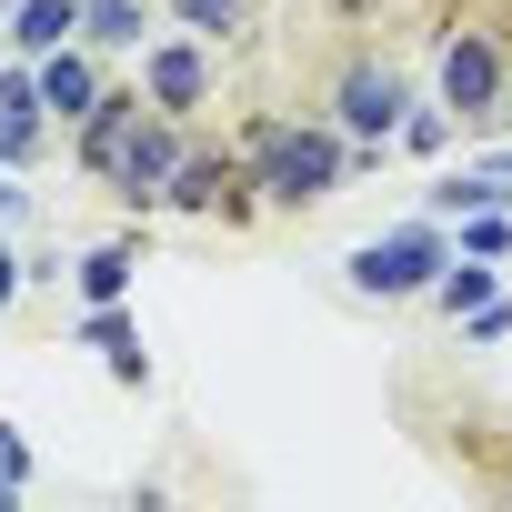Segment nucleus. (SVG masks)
I'll return each mask as SVG.
<instances>
[{
    "mask_svg": "<svg viewBox=\"0 0 512 512\" xmlns=\"http://www.w3.org/2000/svg\"><path fill=\"white\" fill-rule=\"evenodd\" d=\"M352 161L362 151L322 111H262V121H241V171H251V191H262V211H322V201H342Z\"/></svg>",
    "mask_w": 512,
    "mask_h": 512,
    "instance_id": "nucleus-1",
    "label": "nucleus"
},
{
    "mask_svg": "<svg viewBox=\"0 0 512 512\" xmlns=\"http://www.w3.org/2000/svg\"><path fill=\"white\" fill-rule=\"evenodd\" d=\"M402 101H412V71H402L392 51H342V71H332V91H322V121H332L362 161H382Z\"/></svg>",
    "mask_w": 512,
    "mask_h": 512,
    "instance_id": "nucleus-2",
    "label": "nucleus"
},
{
    "mask_svg": "<svg viewBox=\"0 0 512 512\" xmlns=\"http://www.w3.org/2000/svg\"><path fill=\"white\" fill-rule=\"evenodd\" d=\"M442 262H452V231L422 211V221H402V231H372L352 262H342V282H352V302H422Z\"/></svg>",
    "mask_w": 512,
    "mask_h": 512,
    "instance_id": "nucleus-3",
    "label": "nucleus"
},
{
    "mask_svg": "<svg viewBox=\"0 0 512 512\" xmlns=\"http://www.w3.org/2000/svg\"><path fill=\"white\" fill-rule=\"evenodd\" d=\"M161 211H181V221H221V231H241L251 211H262V191H251V171H241V141H211V131L191 121V141H181V171H171V191H161Z\"/></svg>",
    "mask_w": 512,
    "mask_h": 512,
    "instance_id": "nucleus-4",
    "label": "nucleus"
},
{
    "mask_svg": "<svg viewBox=\"0 0 512 512\" xmlns=\"http://www.w3.org/2000/svg\"><path fill=\"white\" fill-rule=\"evenodd\" d=\"M131 61H141V71H131V91H141L151 111H171V121H201V111H211V91H221V51H211L201 31H151Z\"/></svg>",
    "mask_w": 512,
    "mask_h": 512,
    "instance_id": "nucleus-5",
    "label": "nucleus"
},
{
    "mask_svg": "<svg viewBox=\"0 0 512 512\" xmlns=\"http://www.w3.org/2000/svg\"><path fill=\"white\" fill-rule=\"evenodd\" d=\"M502 31H482V21H462V31H442V61H432V101L462 121V131H482V121H502Z\"/></svg>",
    "mask_w": 512,
    "mask_h": 512,
    "instance_id": "nucleus-6",
    "label": "nucleus"
},
{
    "mask_svg": "<svg viewBox=\"0 0 512 512\" xmlns=\"http://www.w3.org/2000/svg\"><path fill=\"white\" fill-rule=\"evenodd\" d=\"M181 141H191V121H171V111H141L131 121V141L111 151V201L131 211V221H151L161 211V191H171V171H181Z\"/></svg>",
    "mask_w": 512,
    "mask_h": 512,
    "instance_id": "nucleus-7",
    "label": "nucleus"
},
{
    "mask_svg": "<svg viewBox=\"0 0 512 512\" xmlns=\"http://www.w3.org/2000/svg\"><path fill=\"white\" fill-rule=\"evenodd\" d=\"M51 151V111H41V81L21 51H0V171H31Z\"/></svg>",
    "mask_w": 512,
    "mask_h": 512,
    "instance_id": "nucleus-8",
    "label": "nucleus"
},
{
    "mask_svg": "<svg viewBox=\"0 0 512 512\" xmlns=\"http://www.w3.org/2000/svg\"><path fill=\"white\" fill-rule=\"evenodd\" d=\"M31 81H41L51 131H71V121L101 101V81H111V71H101V51H91V41H61V51H41V61H31Z\"/></svg>",
    "mask_w": 512,
    "mask_h": 512,
    "instance_id": "nucleus-9",
    "label": "nucleus"
},
{
    "mask_svg": "<svg viewBox=\"0 0 512 512\" xmlns=\"http://www.w3.org/2000/svg\"><path fill=\"white\" fill-rule=\"evenodd\" d=\"M71 342H81V352H101V372H111L121 392H141V382H151V352H141V322H131V302H81Z\"/></svg>",
    "mask_w": 512,
    "mask_h": 512,
    "instance_id": "nucleus-10",
    "label": "nucleus"
},
{
    "mask_svg": "<svg viewBox=\"0 0 512 512\" xmlns=\"http://www.w3.org/2000/svg\"><path fill=\"white\" fill-rule=\"evenodd\" d=\"M141 111H151V101H141L131 81H101V101H91V111L71 121V161H81V171L101 181V171H111V151L131 141V121H141Z\"/></svg>",
    "mask_w": 512,
    "mask_h": 512,
    "instance_id": "nucleus-11",
    "label": "nucleus"
},
{
    "mask_svg": "<svg viewBox=\"0 0 512 512\" xmlns=\"http://www.w3.org/2000/svg\"><path fill=\"white\" fill-rule=\"evenodd\" d=\"M61 41H81V0H11V11H0V51L41 61Z\"/></svg>",
    "mask_w": 512,
    "mask_h": 512,
    "instance_id": "nucleus-12",
    "label": "nucleus"
},
{
    "mask_svg": "<svg viewBox=\"0 0 512 512\" xmlns=\"http://www.w3.org/2000/svg\"><path fill=\"white\" fill-rule=\"evenodd\" d=\"M131 272H141V231L91 241L81 262H71V292H81V302H131Z\"/></svg>",
    "mask_w": 512,
    "mask_h": 512,
    "instance_id": "nucleus-13",
    "label": "nucleus"
},
{
    "mask_svg": "<svg viewBox=\"0 0 512 512\" xmlns=\"http://www.w3.org/2000/svg\"><path fill=\"white\" fill-rule=\"evenodd\" d=\"M492 292H502V262H482V251H452V262L432 272V292H422V302H432L442 322H462V312H472V302H492Z\"/></svg>",
    "mask_w": 512,
    "mask_h": 512,
    "instance_id": "nucleus-14",
    "label": "nucleus"
},
{
    "mask_svg": "<svg viewBox=\"0 0 512 512\" xmlns=\"http://www.w3.org/2000/svg\"><path fill=\"white\" fill-rule=\"evenodd\" d=\"M81 41H91L101 61L141 51V41H151V0H81Z\"/></svg>",
    "mask_w": 512,
    "mask_h": 512,
    "instance_id": "nucleus-15",
    "label": "nucleus"
},
{
    "mask_svg": "<svg viewBox=\"0 0 512 512\" xmlns=\"http://www.w3.org/2000/svg\"><path fill=\"white\" fill-rule=\"evenodd\" d=\"M452 141H462V121H452L442 101H422V91H412V101H402V121H392V151H412V161H442Z\"/></svg>",
    "mask_w": 512,
    "mask_h": 512,
    "instance_id": "nucleus-16",
    "label": "nucleus"
},
{
    "mask_svg": "<svg viewBox=\"0 0 512 512\" xmlns=\"http://www.w3.org/2000/svg\"><path fill=\"white\" fill-rule=\"evenodd\" d=\"M462 231H452V251H482V262H512V201H472V211H452Z\"/></svg>",
    "mask_w": 512,
    "mask_h": 512,
    "instance_id": "nucleus-17",
    "label": "nucleus"
},
{
    "mask_svg": "<svg viewBox=\"0 0 512 512\" xmlns=\"http://www.w3.org/2000/svg\"><path fill=\"white\" fill-rule=\"evenodd\" d=\"M171 21H181V31H201V41L221 51V41H241V31H251V0H171Z\"/></svg>",
    "mask_w": 512,
    "mask_h": 512,
    "instance_id": "nucleus-18",
    "label": "nucleus"
},
{
    "mask_svg": "<svg viewBox=\"0 0 512 512\" xmlns=\"http://www.w3.org/2000/svg\"><path fill=\"white\" fill-rule=\"evenodd\" d=\"M21 492H31V432L0 412V512H21Z\"/></svg>",
    "mask_w": 512,
    "mask_h": 512,
    "instance_id": "nucleus-19",
    "label": "nucleus"
},
{
    "mask_svg": "<svg viewBox=\"0 0 512 512\" xmlns=\"http://www.w3.org/2000/svg\"><path fill=\"white\" fill-rule=\"evenodd\" d=\"M462 342H512V292L472 302V312H462Z\"/></svg>",
    "mask_w": 512,
    "mask_h": 512,
    "instance_id": "nucleus-20",
    "label": "nucleus"
},
{
    "mask_svg": "<svg viewBox=\"0 0 512 512\" xmlns=\"http://www.w3.org/2000/svg\"><path fill=\"white\" fill-rule=\"evenodd\" d=\"M21 292H31V262H21V251H11V241H0V312H11Z\"/></svg>",
    "mask_w": 512,
    "mask_h": 512,
    "instance_id": "nucleus-21",
    "label": "nucleus"
},
{
    "mask_svg": "<svg viewBox=\"0 0 512 512\" xmlns=\"http://www.w3.org/2000/svg\"><path fill=\"white\" fill-rule=\"evenodd\" d=\"M11 221H31V191H21V171H0V231Z\"/></svg>",
    "mask_w": 512,
    "mask_h": 512,
    "instance_id": "nucleus-22",
    "label": "nucleus"
},
{
    "mask_svg": "<svg viewBox=\"0 0 512 512\" xmlns=\"http://www.w3.org/2000/svg\"><path fill=\"white\" fill-rule=\"evenodd\" d=\"M472 171H492V181H502V191H512V141H502V151H482V161H472Z\"/></svg>",
    "mask_w": 512,
    "mask_h": 512,
    "instance_id": "nucleus-23",
    "label": "nucleus"
},
{
    "mask_svg": "<svg viewBox=\"0 0 512 512\" xmlns=\"http://www.w3.org/2000/svg\"><path fill=\"white\" fill-rule=\"evenodd\" d=\"M502 121H512V61H502Z\"/></svg>",
    "mask_w": 512,
    "mask_h": 512,
    "instance_id": "nucleus-24",
    "label": "nucleus"
},
{
    "mask_svg": "<svg viewBox=\"0 0 512 512\" xmlns=\"http://www.w3.org/2000/svg\"><path fill=\"white\" fill-rule=\"evenodd\" d=\"M0 11H11V0H0Z\"/></svg>",
    "mask_w": 512,
    "mask_h": 512,
    "instance_id": "nucleus-25",
    "label": "nucleus"
}]
</instances>
